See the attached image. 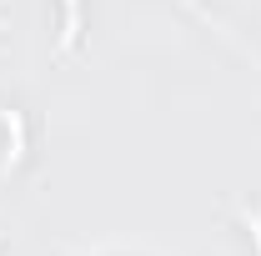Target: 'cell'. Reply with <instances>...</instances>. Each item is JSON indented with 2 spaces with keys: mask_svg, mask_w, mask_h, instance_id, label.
I'll use <instances>...</instances> for the list:
<instances>
[{
  "mask_svg": "<svg viewBox=\"0 0 261 256\" xmlns=\"http://www.w3.org/2000/svg\"><path fill=\"white\" fill-rule=\"evenodd\" d=\"M75 35H81V0H65V31H61V50L75 45Z\"/></svg>",
  "mask_w": 261,
  "mask_h": 256,
  "instance_id": "cell-1",
  "label": "cell"
}]
</instances>
